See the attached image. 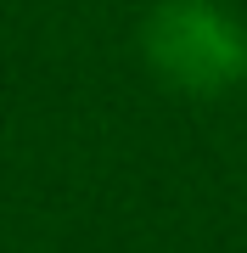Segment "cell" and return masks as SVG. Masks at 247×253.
I'll use <instances>...</instances> for the list:
<instances>
[{
    "label": "cell",
    "instance_id": "obj_1",
    "mask_svg": "<svg viewBox=\"0 0 247 253\" xmlns=\"http://www.w3.org/2000/svg\"><path fill=\"white\" fill-rule=\"evenodd\" d=\"M157 79L185 96H213L247 73V34L208 0H169L141 28Z\"/></svg>",
    "mask_w": 247,
    "mask_h": 253
}]
</instances>
